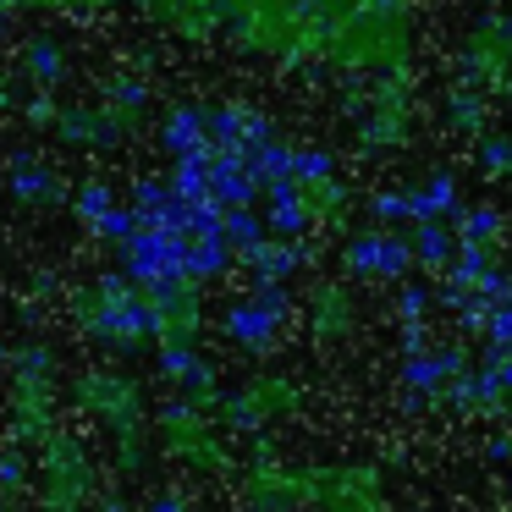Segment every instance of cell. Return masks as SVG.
<instances>
[{"label":"cell","mask_w":512,"mask_h":512,"mask_svg":"<svg viewBox=\"0 0 512 512\" xmlns=\"http://www.w3.org/2000/svg\"><path fill=\"white\" fill-rule=\"evenodd\" d=\"M160 138H166V149H171V155H199V149H204V111H199V105H177V111H171L166 116V133H160Z\"/></svg>","instance_id":"6da1fadb"},{"label":"cell","mask_w":512,"mask_h":512,"mask_svg":"<svg viewBox=\"0 0 512 512\" xmlns=\"http://www.w3.org/2000/svg\"><path fill=\"white\" fill-rule=\"evenodd\" d=\"M12 193H17V199H50V193H56V177L39 171V166H23L12 177Z\"/></svg>","instance_id":"7a4b0ae2"},{"label":"cell","mask_w":512,"mask_h":512,"mask_svg":"<svg viewBox=\"0 0 512 512\" xmlns=\"http://www.w3.org/2000/svg\"><path fill=\"white\" fill-rule=\"evenodd\" d=\"M111 210H116V204H111V188H105V182H89V188L78 193V215H83L89 226H100Z\"/></svg>","instance_id":"3957f363"},{"label":"cell","mask_w":512,"mask_h":512,"mask_svg":"<svg viewBox=\"0 0 512 512\" xmlns=\"http://www.w3.org/2000/svg\"><path fill=\"white\" fill-rule=\"evenodd\" d=\"M28 67H34L39 83H56V78H61V50L50 45V39H34V56H28Z\"/></svg>","instance_id":"277c9868"},{"label":"cell","mask_w":512,"mask_h":512,"mask_svg":"<svg viewBox=\"0 0 512 512\" xmlns=\"http://www.w3.org/2000/svg\"><path fill=\"white\" fill-rule=\"evenodd\" d=\"M155 512H182V501H171V496H160V501H155Z\"/></svg>","instance_id":"5b68a950"},{"label":"cell","mask_w":512,"mask_h":512,"mask_svg":"<svg viewBox=\"0 0 512 512\" xmlns=\"http://www.w3.org/2000/svg\"><path fill=\"white\" fill-rule=\"evenodd\" d=\"M0 34H6V17H0Z\"/></svg>","instance_id":"8992f818"},{"label":"cell","mask_w":512,"mask_h":512,"mask_svg":"<svg viewBox=\"0 0 512 512\" xmlns=\"http://www.w3.org/2000/svg\"><path fill=\"white\" fill-rule=\"evenodd\" d=\"M0 105H6V94H0Z\"/></svg>","instance_id":"52a82bcc"}]
</instances>
